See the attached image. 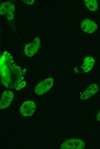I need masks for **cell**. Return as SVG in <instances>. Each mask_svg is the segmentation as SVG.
Segmentation results:
<instances>
[{
    "label": "cell",
    "mask_w": 100,
    "mask_h": 149,
    "mask_svg": "<svg viewBox=\"0 0 100 149\" xmlns=\"http://www.w3.org/2000/svg\"><path fill=\"white\" fill-rule=\"evenodd\" d=\"M99 89L98 85L95 84L91 85L82 93L80 96L82 99H86L90 98L97 92Z\"/></svg>",
    "instance_id": "obj_9"
},
{
    "label": "cell",
    "mask_w": 100,
    "mask_h": 149,
    "mask_svg": "<svg viewBox=\"0 0 100 149\" xmlns=\"http://www.w3.org/2000/svg\"><path fill=\"white\" fill-rule=\"evenodd\" d=\"M54 83V79L50 77L47 78L38 83L35 87L36 93L42 95L48 91L52 87Z\"/></svg>",
    "instance_id": "obj_2"
},
{
    "label": "cell",
    "mask_w": 100,
    "mask_h": 149,
    "mask_svg": "<svg viewBox=\"0 0 100 149\" xmlns=\"http://www.w3.org/2000/svg\"><path fill=\"white\" fill-rule=\"evenodd\" d=\"M26 82L25 81H22L20 83L18 84L16 88H15L16 90H19L22 88L24 87L26 85Z\"/></svg>",
    "instance_id": "obj_12"
},
{
    "label": "cell",
    "mask_w": 100,
    "mask_h": 149,
    "mask_svg": "<svg viewBox=\"0 0 100 149\" xmlns=\"http://www.w3.org/2000/svg\"><path fill=\"white\" fill-rule=\"evenodd\" d=\"M13 93L9 90L5 91L2 93L0 99V108L4 109L10 105L13 98Z\"/></svg>",
    "instance_id": "obj_6"
},
{
    "label": "cell",
    "mask_w": 100,
    "mask_h": 149,
    "mask_svg": "<svg viewBox=\"0 0 100 149\" xmlns=\"http://www.w3.org/2000/svg\"><path fill=\"white\" fill-rule=\"evenodd\" d=\"M81 26L84 31L88 33H93L97 28L96 24L91 20L88 19L83 21Z\"/></svg>",
    "instance_id": "obj_7"
},
{
    "label": "cell",
    "mask_w": 100,
    "mask_h": 149,
    "mask_svg": "<svg viewBox=\"0 0 100 149\" xmlns=\"http://www.w3.org/2000/svg\"><path fill=\"white\" fill-rule=\"evenodd\" d=\"M85 146L84 142L81 140L74 138L68 139L61 145L62 149H81Z\"/></svg>",
    "instance_id": "obj_3"
},
{
    "label": "cell",
    "mask_w": 100,
    "mask_h": 149,
    "mask_svg": "<svg viewBox=\"0 0 100 149\" xmlns=\"http://www.w3.org/2000/svg\"><path fill=\"white\" fill-rule=\"evenodd\" d=\"M36 105L32 101H27L23 102L20 108V112L25 117L30 116L33 114L36 110Z\"/></svg>",
    "instance_id": "obj_4"
},
{
    "label": "cell",
    "mask_w": 100,
    "mask_h": 149,
    "mask_svg": "<svg viewBox=\"0 0 100 149\" xmlns=\"http://www.w3.org/2000/svg\"><path fill=\"white\" fill-rule=\"evenodd\" d=\"M95 61L91 57H87L84 59L82 66L83 70L84 72L89 71L93 66Z\"/></svg>",
    "instance_id": "obj_10"
},
{
    "label": "cell",
    "mask_w": 100,
    "mask_h": 149,
    "mask_svg": "<svg viewBox=\"0 0 100 149\" xmlns=\"http://www.w3.org/2000/svg\"><path fill=\"white\" fill-rule=\"evenodd\" d=\"M1 14L6 15L7 17L12 19L13 13L14 12V7L12 4L9 3L8 2L4 3L1 5L0 6Z\"/></svg>",
    "instance_id": "obj_8"
},
{
    "label": "cell",
    "mask_w": 100,
    "mask_h": 149,
    "mask_svg": "<svg viewBox=\"0 0 100 149\" xmlns=\"http://www.w3.org/2000/svg\"><path fill=\"white\" fill-rule=\"evenodd\" d=\"M97 119L98 121H100V110L97 115Z\"/></svg>",
    "instance_id": "obj_13"
},
{
    "label": "cell",
    "mask_w": 100,
    "mask_h": 149,
    "mask_svg": "<svg viewBox=\"0 0 100 149\" xmlns=\"http://www.w3.org/2000/svg\"><path fill=\"white\" fill-rule=\"evenodd\" d=\"M85 5L89 10L93 11H95L98 8V3L95 0H85Z\"/></svg>",
    "instance_id": "obj_11"
},
{
    "label": "cell",
    "mask_w": 100,
    "mask_h": 149,
    "mask_svg": "<svg viewBox=\"0 0 100 149\" xmlns=\"http://www.w3.org/2000/svg\"><path fill=\"white\" fill-rule=\"evenodd\" d=\"M41 41L39 38H36L34 41L26 44L24 48V53L26 56L32 57L37 52L39 48Z\"/></svg>",
    "instance_id": "obj_5"
},
{
    "label": "cell",
    "mask_w": 100,
    "mask_h": 149,
    "mask_svg": "<svg viewBox=\"0 0 100 149\" xmlns=\"http://www.w3.org/2000/svg\"><path fill=\"white\" fill-rule=\"evenodd\" d=\"M1 83L6 87L15 89L23 80L26 70L22 71L20 67L14 63L13 58L7 51L4 52L0 61Z\"/></svg>",
    "instance_id": "obj_1"
}]
</instances>
